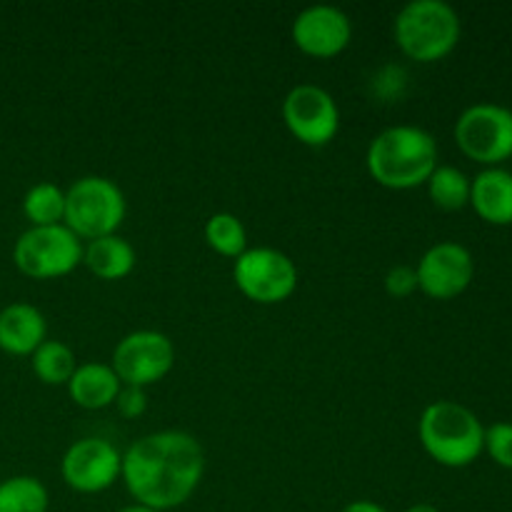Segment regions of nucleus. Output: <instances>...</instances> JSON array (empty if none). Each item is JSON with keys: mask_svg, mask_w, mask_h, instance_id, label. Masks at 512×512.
I'll return each instance as SVG.
<instances>
[{"mask_svg": "<svg viewBox=\"0 0 512 512\" xmlns=\"http://www.w3.org/2000/svg\"><path fill=\"white\" fill-rule=\"evenodd\" d=\"M393 35L405 58L438 63L460 40V15L445 0H410L398 10Z\"/></svg>", "mask_w": 512, "mask_h": 512, "instance_id": "obj_4", "label": "nucleus"}, {"mask_svg": "<svg viewBox=\"0 0 512 512\" xmlns=\"http://www.w3.org/2000/svg\"><path fill=\"white\" fill-rule=\"evenodd\" d=\"M123 470V455L103 438H83L70 445L60 463L65 485L75 493L98 495L113 488Z\"/></svg>", "mask_w": 512, "mask_h": 512, "instance_id": "obj_11", "label": "nucleus"}, {"mask_svg": "<svg viewBox=\"0 0 512 512\" xmlns=\"http://www.w3.org/2000/svg\"><path fill=\"white\" fill-rule=\"evenodd\" d=\"M495 465L500 468L512 470V423L508 420H500L493 423L490 428H485V450Z\"/></svg>", "mask_w": 512, "mask_h": 512, "instance_id": "obj_23", "label": "nucleus"}, {"mask_svg": "<svg viewBox=\"0 0 512 512\" xmlns=\"http://www.w3.org/2000/svg\"><path fill=\"white\" fill-rule=\"evenodd\" d=\"M128 203L118 185L103 175H85L65 190L63 225L80 240H98L115 235L123 225Z\"/></svg>", "mask_w": 512, "mask_h": 512, "instance_id": "obj_5", "label": "nucleus"}, {"mask_svg": "<svg viewBox=\"0 0 512 512\" xmlns=\"http://www.w3.org/2000/svg\"><path fill=\"white\" fill-rule=\"evenodd\" d=\"M405 80H408V75L403 73V68H398V65H388V68H383L373 78V88L380 98L393 100L403 95Z\"/></svg>", "mask_w": 512, "mask_h": 512, "instance_id": "obj_26", "label": "nucleus"}, {"mask_svg": "<svg viewBox=\"0 0 512 512\" xmlns=\"http://www.w3.org/2000/svg\"><path fill=\"white\" fill-rule=\"evenodd\" d=\"M13 263L33 280H55L83 265V240L60 225L30 228L15 240Z\"/></svg>", "mask_w": 512, "mask_h": 512, "instance_id": "obj_6", "label": "nucleus"}, {"mask_svg": "<svg viewBox=\"0 0 512 512\" xmlns=\"http://www.w3.org/2000/svg\"><path fill=\"white\" fill-rule=\"evenodd\" d=\"M115 408L125 420H135L148 410V395L143 388H133V385H123L115 398Z\"/></svg>", "mask_w": 512, "mask_h": 512, "instance_id": "obj_25", "label": "nucleus"}, {"mask_svg": "<svg viewBox=\"0 0 512 512\" xmlns=\"http://www.w3.org/2000/svg\"><path fill=\"white\" fill-rule=\"evenodd\" d=\"M205 243L223 258L238 260L248 250V230L233 213H215L205 223Z\"/></svg>", "mask_w": 512, "mask_h": 512, "instance_id": "obj_22", "label": "nucleus"}, {"mask_svg": "<svg viewBox=\"0 0 512 512\" xmlns=\"http://www.w3.org/2000/svg\"><path fill=\"white\" fill-rule=\"evenodd\" d=\"M48 488L33 475H13L0 483V512H48Z\"/></svg>", "mask_w": 512, "mask_h": 512, "instance_id": "obj_19", "label": "nucleus"}, {"mask_svg": "<svg viewBox=\"0 0 512 512\" xmlns=\"http://www.w3.org/2000/svg\"><path fill=\"white\" fill-rule=\"evenodd\" d=\"M365 165L370 178L383 188H420L438 168V143L418 125H390L373 138Z\"/></svg>", "mask_w": 512, "mask_h": 512, "instance_id": "obj_2", "label": "nucleus"}, {"mask_svg": "<svg viewBox=\"0 0 512 512\" xmlns=\"http://www.w3.org/2000/svg\"><path fill=\"white\" fill-rule=\"evenodd\" d=\"M470 205L490 225H512V173L485 168L470 180Z\"/></svg>", "mask_w": 512, "mask_h": 512, "instance_id": "obj_15", "label": "nucleus"}, {"mask_svg": "<svg viewBox=\"0 0 512 512\" xmlns=\"http://www.w3.org/2000/svg\"><path fill=\"white\" fill-rule=\"evenodd\" d=\"M418 290L433 300H453L470 288L475 278V260L465 245L443 240L428 248L420 258Z\"/></svg>", "mask_w": 512, "mask_h": 512, "instance_id": "obj_12", "label": "nucleus"}, {"mask_svg": "<svg viewBox=\"0 0 512 512\" xmlns=\"http://www.w3.org/2000/svg\"><path fill=\"white\" fill-rule=\"evenodd\" d=\"M403 512H440V510L435 508V505H430V503H415V505H410V508L403 510Z\"/></svg>", "mask_w": 512, "mask_h": 512, "instance_id": "obj_28", "label": "nucleus"}, {"mask_svg": "<svg viewBox=\"0 0 512 512\" xmlns=\"http://www.w3.org/2000/svg\"><path fill=\"white\" fill-rule=\"evenodd\" d=\"M340 512H388L383 508V505L373 503V500H355V503L345 505Z\"/></svg>", "mask_w": 512, "mask_h": 512, "instance_id": "obj_27", "label": "nucleus"}, {"mask_svg": "<svg viewBox=\"0 0 512 512\" xmlns=\"http://www.w3.org/2000/svg\"><path fill=\"white\" fill-rule=\"evenodd\" d=\"M350 40H353V23L348 13L335 5H308L293 20V43L308 58H338Z\"/></svg>", "mask_w": 512, "mask_h": 512, "instance_id": "obj_13", "label": "nucleus"}, {"mask_svg": "<svg viewBox=\"0 0 512 512\" xmlns=\"http://www.w3.org/2000/svg\"><path fill=\"white\" fill-rule=\"evenodd\" d=\"M455 143L465 158L500 168L512 158V113L498 103H475L455 120Z\"/></svg>", "mask_w": 512, "mask_h": 512, "instance_id": "obj_7", "label": "nucleus"}, {"mask_svg": "<svg viewBox=\"0 0 512 512\" xmlns=\"http://www.w3.org/2000/svg\"><path fill=\"white\" fill-rule=\"evenodd\" d=\"M30 365H33V373L38 375L40 383L45 385H68L75 368H78L75 353L65 343H60V340H45L30 355Z\"/></svg>", "mask_w": 512, "mask_h": 512, "instance_id": "obj_20", "label": "nucleus"}, {"mask_svg": "<svg viewBox=\"0 0 512 512\" xmlns=\"http://www.w3.org/2000/svg\"><path fill=\"white\" fill-rule=\"evenodd\" d=\"M48 340L45 315L30 303H10L0 310V350L8 355H33Z\"/></svg>", "mask_w": 512, "mask_h": 512, "instance_id": "obj_14", "label": "nucleus"}, {"mask_svg": "<svg viewBox=\"0 0 512 512\" xmlns=\"http://www.w3.org/2000/svg\"><path fill=\"white\" fill-rule=\"evenodd\" d=\"M68 395L78 408L83 410H105L115 405L118 398L120 378L115 375L113 365L108 363H83L75 368L73 378L68 380Z\"/></svg>", "mask_w": 512, "mask_h": 512, "instance_id": "obj_16", "label": "nucleus"}, {"mask_svg": "<svg viewBox=\"0 0 512 512\" xmlns=\"http://www.w3.org/2000/svg\"><path fill=\"white\" fill-rule=\"evenodd\" d=\"M233 280L240 293L258 305L285 303L298 288V268L283 250L248 248L233 265Z\"/></svg>", "mask_w": 512, "mask_h": 512, "instance_id": "obj_8", "label": "nucleus"}, {"mask_svg": "<svg viewBox=\"0 0 512 512\" xmlns=\"http://www.w3.org/2000/svg\"><path fill=\"white\" fill-rule=\"evenodd\" d=\"M425 185L435 208L453 213L470 205V178L455 165H438Z\"/></svg>", "mask_w": 512, "mask_h": 512, "instance_id": "obj_18", "label": "nucleus"}, {"mask_svg": "<svg viewBox=\"0 0 512 512\" xmlns=\"http://www.w3.org/2000/svg\"><path fill=\"white\" fill-rule=\"evenodd\" d=\"M118 512H158V510H153V508H145V505H138V503H133V505H128V508H123V510H118Z\"/></svg>", "mask_w": 512, "mask_h": 512, "instance_id": "obj_29", "label": "nucleus"}, {"mask_svg": "<svg viewBox=\"0 0 512 512\" xmlns=\"http://www.w3.org/2000/svg\"><path fill=\"white\" fill-rule=\"evenodd\" d=\"M510 113H512V108H510Z\"/></svg>", "mask_w": 512, "mask_h": 512, "instance_id": "obj_30", "label": "nucleus"}, {"mask_svg": "<svg viewBox=\"0 0 512 512\" xmlns=\"http://www.w3.org/2000/svg\"><path fill=\"white\" fill-rule=\"evenodd\" d=\"M418 290V273L413 265H393L385 275V293L390 298H410Z\"/></svg>", "mask_w": 512, "mask_h": 512, "instance_id": "obj_24", "label": "nucleus"}, {"mask_svg": "<svg viewBox=\"0 0 512 512\" xmlns=\"http://www.w3.org/2000/svg\"><path fill=\"white\" fill-rule=\"evenodd\" d=\"M23 215L30 228H48L65 220V190L55 183H38L25 193Z\"/></svg>", "mask_w": 512, "mask_h": 512, "instance_id": "obj_21", "label": "nucleus"}, {"mask_svg": "<svg viewBox=\"0 0 512 512\" xmlns=\"http://www.w3.org/2000/svg\"><path fill=\"white\" fill-rule=\"evenodd\" d=\"M205 475V450L185 430L143 435L123 453L125 488L145 508L168 512L188 503Z\"/></svg>", "mask_w": 512, "mask_h": 512, "instance_id": "obj_1", "label": "nucleus"}, {"mask_svg": "<svg viewBox=\"0 0 512 512\" xmlns=\"http://www.w3.org/2000/svg\"><path fill=\"white\" fill-rule=\"evenodd\" d=\"M138 255L135 248L125 238L105 235V238L90 240L83 245V265L100 280H123L135 270Z\"/></svg>", "mask_w": 512, "mask_h": 512, "instance_id": "obj_17", "label": "nucleus"}, {"mask_svg": "<svg viewBox=\"0 0 512 512\" xmlns=\"http://www.w3.org/2000/svg\"><path fill=\"white\" fill-rule=\"evenodd\" d=\"M423 450L443 468H468L485 450V425L455 400H435L418 420Z\"/></svg>", "mask_w": 512, "mask_h": 512, "instance_id": "obj_3", "label": "nucleus"}, {"mask_svg": "<svg viewBox=\"0 0 512 512\" xmlns=\"http://www.w3.org/2000/svg\"><path fill=\"white\" fill-rule=\"evenodd\" d=\"M283 123L295 140L308 148H323L338 135L340 108L320 85H295L283 100Z\"/></svg>", "mask_w": 512, "mask_h": 512, "instance_id": "obj_9", "label": "nucleus"}, {"mask_svg": "<svg viewBox=\"0 0 512 512\" xmlns=\"http://www.w3.org/2000/svg\"><path fill=\"white\" fill-rule=\"evenodd\" d=\"M113 370L123 385L148 388L160 383L175 365L173 340L158 330L128 333L113 350Z\"/></svg>", "mask_w": 512, "mask_h": 512, "instance_id": "obj_10", "label": "nucleus"}]
</instances>
